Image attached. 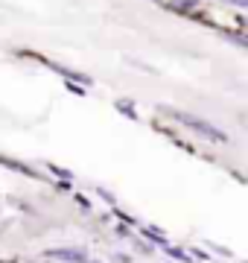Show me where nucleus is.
I'll list each match as a JSON object with an SVG mask.
<instances>
[{"mask_svg": "<svg viewBox=\"0 0 248 263\" xmlns=\"http://www.w3.org/2000/svg\"><path fill=\"white\" fill-rule=\"evenodd\" d=\"M50 170H53L56 176H65V179L70 181V170H61V167H56V164H50Z\"/></svg>", "mask_w": 248, "mask_h": 263, "instance_id": "obj_10", "label": "nucleus"}, {"mask_svg": "<svg viewBox=\"0 0 248 263\" xmlns=\"http://www.w3.org/2000/svg\"><path fill=\"white\" fill-rule=\"evenodd\" d=\"M163 111L170 114L175 123H181V126H187V129L199 132L201 138H208V141H213V143H228V135H225L222 129H216L213 123L201 120V117H193V114H187V111H175V108H163Z\"/></svg>", "mask_w": 248, "mask_h": 263, "instance_id": "obj_1", "label": "nucleus"}, {"mask_svg": "<svg viewBox=\"0 0 248 263\" xmlns=\"http://www.w3.org/2000/svg\"><path fill=\"white\" fill-rule=\"evenodd\" d=\"M50 67H53V70H58V73L65 76V79H79V82H91V79H88L85 73H79V70H70V67H61V65H56V62H50Z\"/></svg>", "mask_w": 248, "mask_h": 263, "instance_id": "obj_4", "label": "nucleus"}, {"mask_svg": "<svg viewBox=\"0 0 248 263\" xmlns=\"http://www.w3.org/2000/svg\"><path fill=\"white\" fill-rule=\"evenodd\" d=\"M222 3H231V6H237V9H245L248 0H222Z\"/></svg>", "mask_w": 248, "mask_h": 263, "instance_id": "obj_11", "label": "nucleus"}, {"mask_svg": "<svg viewBox=\"0 0 248 263\" xmlns=\"http://www.w3.org/2000/svg\"><path fill=\"white\" fill-rule=\"evenodd\" d=\"M163 252L170 254L172 260H178V263H196L190 257V252H184V249H178V246H163Z\"/></svg>", "mask_w": 248, "mask_h": 263, "instance_id": "obj_5", "label": "nucleus"}, {"mask_svg": "<svg viewBox=\"0 0 248 263\" xmlns=\"http://www.w3.org/2000/svg\"><path fill=\"white\" fill-rule=\"evenodd\" d=\"M114 216H120V219H123L126 226H134V222H137V219H134V216H129V214H123V211H120V208H114Z\"/></svg>", "mask_w": 248, "mask_h": 263, "instance_id": "obj_9", "label": "nucleus"}, {"mask_svg": "<svg viewBox=\"0 0 248 263\" xmlns=\"http://www.w3.org/2000/svg\"><path fill=\"white\" fill-rule=\"evenodd\" d=\"M114 260L117 263H132V257H129V254H114Z\"/></svg>", "mask_w": 248, "mask_h": 263, "instance_id": "obj_13", "label": "nucleus"}, {"mask_svg": "<svg viewBox=\"0 0 248 263\" xmlns=\"http://www.w3.org/2000/svg\"><path fill=\"white\" fill-rule=\"evenodd\" d=\"M199 6V0H170V9L175 12H193Z\"/></svg>", "mask_w": 248, "mask_h": 263, "instance_id": "obj_6", "label": "nucleus"}, {"mask_svg": "<svg viewBox=\"0 0 248 263\" xmlns=\"http://www.w3.org/2000/svg\"><path fill=\"white\" fill-rule=\"evenodd\" d=\"M99 199H105V202H108V205L114 208V196H111V193H108V190H99Z\"/></svg>", "mask_w": 248, "mask_h": 263, "instance_id": "obj_12", "label": "nucleus"}, {"mask_svg": "<svg viewBox=\"0 0 248 263\" xmlns=\"http://www.w3.org/2000/svg\"><path fill=\"white\" fill-rule=\"evenodd\" d=\"M0 263H6V260H0Z\"/></svg>", "mask_w": 248, "mask_h": 263, "instance_id": "obj_15", "label": "nucleus"}, {"mask_svg": "<svg viewBox=\"0 0 248 263\" xmlns=\"http://www.w3.org/2000/svg\"><path fill=\"white\" fill-rule=\"evenodd\" d=\"M44 257H50V260H61V263H85L88 260L85 249H47Z\"/></svg>", "mask_w": 248, "mask_h": 263, "instance_id": "obj_2", "label": "nucleus"}, {"mask_svg": "<svg viewBox=\"0 0 248 263\" xmlns=\"http://www.w3.org/2000/svg\"><path fill=\"white\" fill-rule=\"evenodd\" d=\"M140 234H143V237H146V240H152V243H155V246H161V249H163V246H170V243H167V234H163L161 228H152V226H143V228H140Z\"/></svg>", "mask_w": 248, "mask_h": 263, "instance_id": "obj_3", "label": "nucleus"}, {"mask_svg": "<svg viewBox=\"0 0 248 263\" xmlns=\"http://www.w3.org/2000/svg\"><path fill=\"white\" fill-rule=\"evenodd\" d=\"M85 263H99V260H85Z\"/></svg>", "mask_w": 248, "mask_h": 263, "instance_id": "obj_14", "label": "nucleus"}, {"mask_svg": "<svg viewBox=\"0 0 248 263\" xmlns=\"http://www.w3.org/2000/svg\"><path fill=\"white\" fill-rule=\"evenodd\" d=\"M0 164H3V167H12V170H18V173H24V176H35V173H32L29 167H24V164H18V161H9V158H3V155H0Z\"/></svg>", "mask_w": 248, "mask_h": 263, "instance_id": "obj_7", "label": "nucleus"}, {"mask_svg": "<svg viewBox=\"0 0 248 263\" xmlns=\"http://www.w3.org/2000/svg\"><path fill=\"white\" fill-rule=\"evenodd\" d=\"M117 111H123L126 117H132V120L137 117V111H134V105H129V103H117Z\"/></svg>", "mask_w": 248, "mask_h": 263, "instance_id": "obj_8", "label": "nucleus"}]
</instances>
